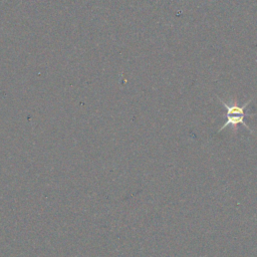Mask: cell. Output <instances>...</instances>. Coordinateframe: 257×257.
I'll list each match as a JSON object with an SVG mask.
<instances>
[{
  "label": "cell",
  "mask_w": 257,
  "mask_h": 257,
  "mask_svg": "<svg viewBox=\"0 0 257 257\" xmlns=\"http://www.w3.org/2000/svg\"><path fill=\"white\" fill-rule=\"evenodd\" d=\"M220 102L226 107L227 109V120L226 122L220 127L219 132L221 130H224L226 126L228 125H231L233 126L234 128L237 126V124H242L243 126H245L250 133H253V131L247 125V123L245 122V117L246 116H252V115H255V113H248L246 112V107L248 106V104L251 102V99H249L245 104H243L242 106H239L237 105L236 103L234 104H228L226 103L223 99H221L220 97H218Z\"/></svg>",
  "instance_id": "obj_1"
}]
</instances>
